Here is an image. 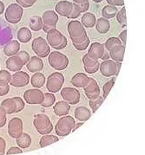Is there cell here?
<instances>
[{"mask_svg": "<svg viewBox=\"0 0 145 155\" xmlns=\"http://www.w3.org/2000/svg\"><path fill=\"white\" fill-rule=\"evenodd\" d=\"M68 33L73 44H81L87 38H89L84 29V26L82 25L80 21L77 20L70 21L68 24Z\"/></svg>", "mask_w": 145, "mask_h": 155, "instance_id": "1", "label": "cell"}, {"mask_svg": "<svg viewBox=\"0 0 145 155\" xmlns=\"http://www.w3.org/2000/svg\"><path fill=\"white\" fill-rule=\"evenodd\" d=\"M47 43L51 48L55 50H62L67 46V38L63 36V34L57 29L47 32L46 35Z\"/></svg>", "mask_w": 145, "mask_h": 155, "instance_id": "2", "label": "cell"}, {"mask_svg": "<svg viewBox=\"0 0 145 155\" xmlns=\"http://www.w3.org/2000/svg\"><path fill=\"white\" fill-rule=\"evenodd\" d=\"M33 125L40 134H49L53 130V126L50 118L44 114H38L34 116Z\"/></svg>", "mask_w": 145, "mask_h": 155, "instance_id": "3", "label": "cell"}, {"mask_svg": "<svg viewBox=\"0 0 145 155\" xmlns=\"http://www.w3.org/2000/svg\"><path fill=\"white\" fill-rule=\"evenodd\" d=\"M75 124H76L75 119L73 117H71L69 115L62 116V118L58 120V121L56 124V127H55L56 134L58 136H67L72 132V129H73Z\"/></svg>", "mask_w": 145, "mask_h": 155, "instance_id": "4", "label": "cell"}, {"mask_svg": "<svg viewBox=\"0 0 145 155\" xmlns=\"http://www.w3.org/2000/svg\"><path fill=\"white\" fill-rule=\"evenodd\" d=\"M48 57V62L52 68L56 70H63L69 65L68 57L58 51H53L50 53Z\"/></svg>", "mask_w": 145, "mask_h": 155, "instance_id": "5", "label": "cell"}, {"mask_svg": "<svg viewBox=\"0 0 145 155\" xmlns=\"http://www.w3.org/2000/svg\"><path fill=\"white\" fill-rule=\"evenodd\" d=\"M0 106L5 109L7 114H12L22 111L25 108V101L20 97H13L4 100Z\"/></svg>", "mask_w": 145, "mask_h": 155, "instance_id": "6", "label": "cell"}, {"mask_svg": "<svg viewBox=\"0 0 145 155\" xmlns=\"http://www.w3.org/2000/svg\"><path fill=\"white\" fill-rule=\"evenodd\" d=\"M32 50L40 58H44L50 55L51 48L47 41L43 37H36L32 44Z\"/></svg>", "mask_w": 145, "mask_h": 155, "instance_id": "7", "label": "cell"}, {"mask_svg": "<svg viewBox=\"0 0 145 155\" xmlns=\"http://www.w3.org/2000/svg\"><path fill=\"white\" fill-rule=\"evenodd\" d=\"M63 82H64V76L63 74L59 72H54L49 75L46 82V87L51 93H57L62 89Z\"/></svg>", "mask_w": 145, "mask_h": 155, "instance_id": "8", "label": "cell"}, {"mask_svg": "<svg viewBox=\"0 0 145 155\" xmlns=\"http://www.w3.org/2000/svg\"><path fill=\"white\" fill-rule=\"evenodd\" d=\"M23 7L19 4H11L5 11V19L11 24H18L23 17Z\"/></svg>", "mask_w": 145, "mask_h": 155, "instance_id": "9", "label": "cell"}, {"mask_svg": "<svg viewBox=\"0 0 145 155\" xmlns=\"http://www.w3.org/2000/svg\"><path fill=\"white\" fill-rule=\"evenodd\" d=\"M42 20H43V31L47 33L57 28L58 14L54 11H46L42 16Z\"/></svg>", "mask_w": 145, "mask_h": 155, "instance_id": "10", "label": "cell"}, {"mask_svg": "<svg viewBox=\"0 0 145 155\" xmlns=\"http://www.w3.org/2000/svg\"><path fill=\"white\" fill-rule=\"evenodd\" d=\"M24 99L28 104H41L44 99V94L38 88H32L24 93Z\"/></svg>", "mask_w": 145, "mask_h": 155, "instance_id": "11", "label": "cell"}, {"mask_svg": "<svg viewBox=\"0 0 145 155\" xmlns=\"http://www.w3.org/2000/svg\"><path fill=\"white\" fill-rule=\"evenodd\" d=\"M61 96L70 105H76L80 101V93L74 87H63L61 89Z\"/></svg>", "mask_w": 145, "mask_h": 155, "instance_id": "12", "label": "cell"}, {"mask_svg": "<svg viewBox=\"0 0 145 155\" xmlns=\"http://www.w3.org/2000/svg\"><path fill=\"white\" fill-rule=\"evenodd\" d=\"M8 134L9 135L17 139L23 134V121L20 118H12L8 124Z\"/></svg>", "mask_w": 145, "mask_h": 155, "instance_id": "13", "label": "cell"}, {"mask_svg": "<svg viewBox=\"0 0 145 155\" xmlns=\"http://www.w3.org/2000/svg\"><path fill=\"white\" fill-rule=\"evenodd\" d=\"M30 82V75L24 71H18L12 75L10 84L16 87H25Z\"/></svg>", "mask_w": 145, "mask_h": 155, "instance_id": "14", "label": "cell"}, {"mask_svg": "<svg viewBox=\"0 0 145 155\" xmlns=\"http://www.w3.org/2000/svg\"><path fill=\"white\" fill-rule=\"evenodd\" d=\"M84 93L89 100H93L97 98L100 95V88L96 81L93 78H89L87 85L83 87Z\"/></svg>", "mask_w": 145, "mask_h": 155, "instance_id": "15", "label": "cell"}, {"mask_svg": "<svg viewBox=\"0 0 145 155\" xmlns=\"http://www.w3.org/2000/svg\"><path fill=\"white\" fill-rule=\"evenodd\" d=\"M99 70L101 74L106 77L116 75V62L113 60H104L100 63Z\"/></svg>", "mask_w": 145, "mask_h": 155, "instance_id": "16", "label": "cell"}, {"mask_svg": "<svg viewBox=\"0 0 145 155\" xmlns=\"http://www.w3.org/2000/svg\"><path fill=\"white\" fill-rule=\"evenodd\" d=\"M83 63L84 70L89 74L96 73L100 67V62H98V60L90 57L88 54L84 55L83 57Z\"/></svg>", "mask_w": 145, "mask_h": 155, "instance_id": "17", "label": "cell"}, {"mask_svg": "<svg viewBox=\"0 0 145 155\" xmlns=\"http://www.w3.org/2000/svg\"><path fill=\"white\" fill-rule=\"evenodd\" d=\"M73 8V3L67 1V0H63L58 2L56 6H55V11L58 15H61L62 17H68Z\"/></svg>", "mask_w": 145, "mask_h": 155, "instance_id": "18", "label": "cell"}, {"mask_svg": "<svg viewBox=\"0 0 145 155\" xmlns=\"http://www.w3.org/2000/svg\"><path fill=\"white\" fill-rule=\"evenodd\" d=\"M24 66V62L18 55L10 56L6 60V68L10 71L18 72L20 71Z\"/></svg>", "mask_w": 145, "mask_h": 155, "instance_id": "19", "label": "cell"}, {"mask_svg": "<svg viewBox=\"0 0 145 155\" xmlns=\"http://www.w3.org/2000/svg\"><path fill=\"white\" fill-rule=\"evenodd\" d=\"M125 53V45L119 44L115 46L110 50V57H111V60L115 62H123Z\"/></svg>", "mask_w": 145, "mask_h": 155, "instance_id": "20", "label": "cell"}, {"mask_svg": "<svg viewBox=\"0 0 145 155\" xmlns=\"http://www.w3.org/2000/svg\"><path fill=\"white\" fill-rule=\"evenodd\" d=\"M104 45L100 43H92L90 44V47L89 49L88 54L89 56L94 59L98 60L99 58H102V56L104 53Z\"/></svg>", "mask_w": 145, "mask_h": 155, "instance_id": "21", "label": "cell"}, {"mask_svg": "<svg viewBox=\"0 0 145 155\" xmlns=\"http://www.w3.org/2000/svg\"><path fill=\"white\" fill-rule=\"evenodd\" d=\"M26 67H27V69L32 73L40 72L44 68V62L40 57L32 56L28 63L26 64Z\"/></svg>", "mask_w": 145, "mask_h": 155, "instance_id": "22", "label": "cell"}, {"mask_svg": "<svg viewBox=\"0 0 145 155\" xmlns=\"http://www.w3.org/2000/svg\"><path fill=\"white\" fill-rule=\"evenodd\" d=\"M89 77L83 73H76L71 78V84L76 87H84L89 82Z\"/></svg>", "mask_w": 145, "mask_h": 155, "instance_id": "23", "label": "cell"}, {"mask_svg": "<svg viewBox=\"0 0 145 155\" xmlns=\"http://www.w3.org/2000/svg\"><path fill=\"white\" fill-rule=\"evenodd\" d=\"M53 110L54 113L57 114V116H65L69 114V110H70V107L68 102H66L65 101H58L56 104H54L53 107Z\"/></svg>", "mask_w": 145, "mask_h": 155, "instance_id": "24", "label": "cell"}, {"mask_svg": "<svg viewBox=\"0 0 145 155\" xmlns=\"http://www.w3.org/2000/svg\"><path fill=\"white\" fill-rule=\"evenodd\" d=\"M19 50H20L19 42L16 41V40H12L5 44V46L4 47V53L7 56H15L19 53Z\"/></svg>", "mask_w": 145, "mask_h": 155, "instance_id": "25", "label": "cell"}, {"mask_svg": "<svg viewBox=\"0 0 145 155\" xmlns=\"http://www.w3.org/2000/svg\"><path fill=\"white\" fill-rule=\"evenodd\" d=\"M75 117L80 121H86L91 117V112L86 107H77L75 110Z\"/></svg>", "mask_w": 145, "mask_h": 155, "instance_id": "26", "label": "cell"}, {"mask_svg": "<svg viewBox=\"0 0 145 155\" xmlns=\"http://www.w3.org/2000/svg\"><path fill=\"white\" fill-rule=\"evenodd\" d=\"M81 23L85 28H92L96 25V18L95 15L91 12H86L83 14L81 19Z\"/></svg>", "mask_w": 145, "mask_h": 155, "instance_id": "27", "label": "cell"}, {"mask_svg": "<svg viewBox=\"0 0 145 155\" xmlns=\"http://www.w3.org/2000/svg\"><path fill=\"white\" fill-rule=\"evenodd\" d=\"M95 26H96V30L101 34L107 33L110 28V22L108 21V19L104 18H100L97 19Z\"/></svg>", "mask_w": 145, "mask_h": 155, "instance_id": "28", "label": "cell"}, {"mask_svg": "<svg viewBox=\"0 0 145 155\" xmlns=\"http://www.w3.org/2000/svg\"><path fill=\"white\" fill-rule=\"evenodd\" d=\"M31 82L32 85L35 88H39V87H43L45 83V76L44 74L40 73V72H36L32 76L31 78Z\"/></svg>", "mask_w": 145, "mask_h": 155, "instance_id": "29", "label": "cell"}, {"mask_svg": "<svg viewBox=\"0 0 145 155\" xmlns=\"http://www.w3.org/2000/svg\"><path fill=\"white\" fill-rule=\"evenodd\" d=\"M17 36H18V39H19V42H21L23 44H26V43H28L32 39V35L29 28L23 27V28H21L18 31V35Z\"/></svg>", "mask_w": 145, "mask_h": 155, "instance_id": "30", "label": "cell"}, {"mask_svg": "<svg viewBox=\"0 0 145 155\" xmlns=\"http://www.w3.org/2000/svg\"><path fill=\"white\" fill-rule=\"evenodd\" d=\"M118 12V9L117 7L108 5L103 8L102 10V16L103 18L106 19H110L115 18L116 16V13Z\"/></svg>", "mask_w": 145, "mask_h": 155, "instance_id": "31", "label": "cell"}, {"mask_svg": "<svg viewBox=\"0 0 145 155\" xmlns=\"http://www.w3.org/2000/svg\"><path fill=\"white\" fill-rule=\"evenodd\" d=\"M17 144L20 148H28L32 145V138L28 134L23 133L19 138H17Z\"/></svg>", "mask_w": 145, "mask_h": 155, "instance_id": "32", "label": "cell"}, {"mask_svg": "<svg viewBox=\"0 0 145 155\" xmlns=\"http://www.w3.org/2000/svg\"><path fill=\"white\" fill-rule=\"evenodd\" d=\"M29 26L33 31H39L43 29V20L41 17L33 16L30 18Z\"/></svg>", "mask_w": 145, "mask_h": 155, "instance_id": "33", "label": "cell"}, {"mask_svg": "<svg viewBox=\"0 0 145 155\" xmlns=\"http://www.w3.org/2000/svg\"><path fill=\"white\" fill-rule=\"evenodd\" d=\"M59 140V139L55 135H51V134H45L41 138L39 141V146L41 147H45L47 146H50L53 143L57 142Z\"/></svg>", "mask_w": 145, "mask_h": 155, "instance_id": "34", "label": "cell"}, {"mask_svg": "<svg viewBox=\"0 0 145 155\" xmlns=\"http://www.w3.org/2000/svg\"><path fill=\"white\" fill-rule=\"evenodd\" d=\"M56 101V97L52 93H45L44 94V101L40 104L44 107H52L55 104Z\"/></svg>", "mask_w": 145, "mask_h": 155, "instance_id": "35", "label": "cell"}, {"mask_svg": "<svg viewBox=\"0 0 145 155\" xmlns=\"http://www.w3.org/2000/svg\"><path fill=\"white\" fill-rule=\"evenodd\" d=\"M12 74L7 70H0V86H5L10 83Z\"/></svg>", "mask_w": 145, "mask_h": 155, "instance_id": "36", "label": "cell"}, {"mask_svg": "<svg viewBox=\"0 0 145 155\" xmlns=\"http://www.w3.org/2000/svg\"><path fill=\"white\" fill-rule=\"evenodd\" d=\"M103 97H102V96H98L97 98H96V99L93 100H89V105L90 107V108H91V110L92 112H96L99 107H100V106L103 104Z\"/></svg>", "mask_w": 145, "mask_h": 155, "instance_id": "37", "label": "cell"}, {"mask_svg": "<svg viewBox=\"0 0 145 155\" xmlns=\"http://www.w3.org/2000/svg\"><path fill=\"white\" fill-rule=\"evenodd\" d=\"M119 44H123V43L121 42V40H120L118 37H110V38H109L107 41L105 42L104 47H105V49L108 51H110L115 46L119 45Z\"/></svg>", "mask_w": 145, "mask_h": 155, "instance_id": "38", "label": "cell"}, {"mask_svg": "<svg viewBox=\"0 0 145 155\" xmlns=\"http://www.w3.org/2000/svg\"><path fill=\"white\" fill-rule=\"evenodd\" d=\"M115 81H116V76L113 77L111 80L108 81L107 82L103 85V99H105L108 95H109V94L110 92L111 88L113 87L114 84H115Z\"/></svg>", "mask_w": 145, "mask_h": 155, "instance_id": "39", "label": "cell"}, {"mask_svg": "<svg viewBox=\"0 0 145 155\" xmlns=\"http://www.w3.org/2000/svg\"><path fill=\"white\" fill-rule=\"evenodd\" d=\"M116 20L121 25H126L127 18H126V10L125 7H122V9L118 11L116 13Z\"/></svg>", "mask_w": 145, "mask_h": 155, "instance_id": "40", "label": "cell"}, {"mask_svg": "<svg viewBox=\"0 0 145 155\" xmlns=\"http://www.w3.org/2000/svg\"><path fill=\"white\" fill-rule=\"evenodd\" d=\"M82 13V11H81V8L78 5H76L75 3H73V8H72V11L69 14V16L67 17V18L69 19H76Z\"/></svg>", "mask_w": 145, "mask_h": 155, "instance_id": "41", "label": "cell"}, {"mask_svg": "<svg viewBox=\"0 0 145 155\" xmlns=\"http://www.w3.org/2000/svg\"><path fill=\"white\" fill-rule=\"evenodd\" d=\"M38 0H17V3L23 8H30L32 7Z\"/></svg>", "mask_w": 145, "mask_h": 155, "instance_id": "42", "label": "cell"}, {"mask_svg": "<svg viewBox=\"0 0 145 155\" xmlns=\"http://www.w3.org/2000/svg\"><path fill=\"white\" fill-rule=\"evenodd\" d=\"M6 112L0 106V128L6 124Z\"/></svg>", "mask_w": 145, "mask_h": 155, "instance_id": "43", "label": "cell"}, {"mask_svg": "<svg viewBox=\"0 0 145 155\" xmlns=\"http://www.w3.org/2000/svg\"><path fill=\"white\" fill-rule=\"evenodd\" d=\"M17 55L22 59V61L24 62V65H26L28 63V62L30 61V59H31V56L29 55V53L26 52V51H19Z\"/></svg>", "mask_w": 145, "mask_h": 155, "instance_id": "44", "label": "cell"}, {"mask_svg": "<svg viewBox=\"0 0 145 155\" xmlns=\"http://www.w3.org/2000/svg\"><path fill=\"white\" fill-rule=\"evenodd\" d=\"M89 38H87L85 41H83V43L79 44H73V46L76 48L77 50H80V51H82V50H86L87 48L89 47Z\"/></svg>", "mask_w": 145, "mask_h": 155, "instance_id": "45", "label": "cell"}, {"mask_svg": "<svg viewBox=\"0 0 145 155\" xmlns=\"http://www.w3.org/2000/svg\"><path fill=\"white\" fill-rule=\"evenodd\" d=\"M107 3L110 5L114 6H123L124 5V0H106Z\"/></svg>", "mask_w": 145, "mask_h": 155, "instance_id": "46", "label": "cell"}, {"mask_svg": "<svg viewBox=\"0 0 145 155\" xmlns=\"http://www.w3.org/2000/svg\"><path fill=\"white\" fill-rule=\"evenodd\" d=\"M23 153V151H22V148H20V147H11V148L9 149L8 151H7L6 154L7 155H10V154H18V153Z\"/></svg>", "mask_w": 145, "mask_h": 155, "instance_id": "47", "label": "cell"}, {"mask_svg": "<svg viewBox=\"0 0 145 155\" xmlns=\"http://www.w3.org/2000/svg\"><path fill=\"white\" fill-rule=\"evenodd\" d=\"M5 147H6V142H5V140L2 138V137H0V155H3L5 153Z\"/></svg>", "mask_w": 145, "mask_h": 155, "instance_id": "48", "label": "cell"}, {"mask_svg": "<svg viewBox=\"0 0 145 155\" xmlns=\"http://www.w3.org/2000/svg\"><path fill=\"white\" fill-rule=\"evenodd\" d=\"M10 91V86L9 84H7L5 86H0V96H4Z\"/></svg>", "mask_w": 145, "mask_h": 155, "instance_id": "49", "label": "cell"}, {"mask_svg": "<svg viewBox=\"0 0 145 155\" xmlns=\"http://www.w3.org/2000/svg\"><path fill=\"white\" fill-rule=\"evenodd\" d=\"M119 39L121 40V42L123 43V45L126 44L127 41V30H124L123 31H122L119 35Z\"/></svg>", "mask_w": 145, "mask_h": 155, "instance_id": "50", "label": "cell"}, {"mask_svg": "<svg viewBox=\"0 0 145 155\" xmlns=\"http://www.w3.org/2000/svg\"><path fill=\"white\" fill-rule=\"evenodd\" d=\"M79 6L81 8L82 12H86L89 10V0H87L86 2H84L82 5H79Z\"/></svg>", "mask_w": 145, "mask_h": 155, "instance_id": "51", "label": "cell"}, {"mask_svg": "<svg viewBox=\"0 0 145 155\" xmlns=\"http://www.w3.org/2000/svg\"><path fill=\"white\" fill-rule=\"evenodd\" d=\"M121 65H122V62H116V76H117L118 74H119L120 68H121Z\"/></svg>", "mask_w": 145, "mask_h": 155, "instance_id": "52", "label": "cell"}, {"mask_svg": "<svg viewBox=\"0 0 145 155\" xmlns=\"http://www.w3.org/2000/svg\"><path fill=\"white\" fill-rule=\"evenodd\" d=\"M109 58H110V54L108 53L107 51H104L103 55L102 56V59L104 61V60H109Z\"/></svg>", "mask_w": 145, "mask_h": 155, "instance_id": "53", "label": "cell"}, {"mask_svg": "<svg viewBox=\"0 0 145 155\" xmlns=\"http://www.w3.org/2000/svg\"><path fill=\"white\" fill-rule=\"evenodd\" d=\"M4 12H5V4L2 1H0V15L3 14Z\"/></svg>", "mask_w": 145, "mask_h": 155, "instance_id": "54", "label": "cell"}, {"mask_svg": "<svg viewBox=\"0 0 145 155\" xmlns=\"http://www.w3.org/2000/svg\"><path fill=\"white\" fill-rule=\"evenodd\" d=\"M87 0H73V2L75 3V4H76V5H82V4H83L84 2H86Z\"/></svg>", "mask_w": 145, "mask_h": 155, "instance_id": "55", "label": "cell"}, {"mask_svg": "<svg viewBox=\"0 0 145 155\" xmlns=\"http://www.w3.org/2000/svg\"><path fill=\"white\" fill-rule=\"evenodd\" d=\"M83 125L82 122H80V123H76V124H75V126H74V127H73V129H72V132H74V131H76L79 127H81Z\"/></svg>", "mask_w": 145, "mask_h": 155, "instance_id": "56", "label": "cell"}, {"mask_svg": "<svg viewBox=\"0 0 145 155\" xmlns=\"http://www.w3.org/2000/svg\"><path fill=\"white\" fill-rule=\"evenodd\" d=\"M92 1H94L96 3H101L102 1H103V0H92Z\"/></svg>", "mask_w": 145, "mask_h": 155, "instance_id": "57", "label": "cell"}]
</instances>
